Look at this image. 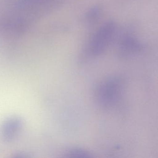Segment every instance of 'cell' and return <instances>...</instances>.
<instances>
[{"mask_svg": "<svg viewBox=\"0 0 158 158\" xmlns=\"http://www.w3.org/2000/svg\"><path fill=\"white\" fill-rule=\"evenodd\" d=\"M123 88V81L121 77L113 76L105 78L96 87V102L103 109L112 108L120 99Z\"/></svg>", "mask_w": 158, "mask_h": 158, "instance_id": "1", "label": "cell"}, {"mask_svg": "<svg viewBox=\"0 0 158 158\" xmlns=\"http://www.w3.org/2000/svg\"><path fill=\"white\" fill-rule=\"evenodd\" d=\"M116 29L112 21H108L101 26L93 35L86 51V55L95 57L102 54L110 45Z\"/></svg>", "mask_w": 158, "mask_h": 158, "instance_id": "2", "label": "cell"}, {"mask_svg": "<svg viewBox=\"0 0 158 158\" xmlns=\"http://www.w3.org/2000/svg\"><path fill=\"white\" fill-rule=\"evenodd\" d=\"M142 49V45L135 37L125 36L121 40L119 46V52L123 57L131 56L139 52Z\"/></svg>", "mask_w": 158, "mask_h": 158, "instance_id": "3", "label": "cell"}, {"mask_svg": "<svg viewBox=\"0 0 158 158\" xmlns=\"http://www.w3.org/2000/svg\"><path fill=\"white\" fill-rule=\"evenodd\" d=\"M102 9L99 6H94L91 8L86 15L85 19L88 24L92 25L98 22L101 15Z\"/></svg>", "mask_w": 158, "mask_h": 158, "instance_id": "4", "label": "cell"}, {"mask_svg": "<svg viewBox=\"0 0 158 158\" xmlns=\"http://www.w3.org/2000/svg\"><path fill=\"white\" fill-rule=\"evenodd\" d=\"M21 123L17 119H13L8 122L5 127V135L8 139L11 138L20 127Z\"/></svg>", "mask_w": 158, "mask_h": 158, "instance_id": "5", "label": "cell"}, {"mask_svg": "<svg viewBox=\"0 0 158 158\" xmlns=\"http://www.w3.org/2000/svg\"><path fill=\"white\" fill-rule=\"evenodd\" d=\"M66 157L70 158H91L92 154L89 152L79 148H74L68 150Z\"/></svg>", "mask_w": 158, "mask_h": 158, "instance_id": "6", "label": "cell"}]
</instances>
